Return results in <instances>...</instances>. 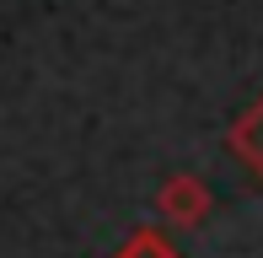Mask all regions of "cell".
Here are the masks:
<instances>
[{"mask_svg":"<svg viewBox=\"0 0 263 258\" xmlns=\"http://www.w3.org/2000/svg\"><path fill=\"white\" fill-rule=\"evenodd\" d=\"M156 210H161V220H166V226L194 231L199 220H204L210 210H215V194L194 178V172H172V178H166L161 189H156Z\"/></svg>","mask_w":263,"mask_h":258,"instance_id":"cell-1","label":"cell"},{"mask_svg":"<svg viewBox=\"0 0 263 258\" xmlns=\"http://www.w3.org/2000/svg\"><path fill=\"white\" fill-rule=\"evenodd\" d=\"M113 258H183L172 248V242H166V231H156V226H140L135 237L124 242V248H118Z\"/></svg>","mask_w":263,"mask_h":258,"instance_id":"cell-3","label":"cell"},{"mask_svg":"<svg viewBox=\"0 0 263 258\" xmlns=\"http://www.w3.org/2000/svg\"><path fill=\"white\" fill-rule=\"evenodd\" d=\"M226 145H231V156L242 161L247 172L263 183V97L253 102V108L242 113V119L231 124V135H226Z\"/></svg>","mask_w":263,"mask_h":258,"instance_id":"cell-2","label":"cell"}]
</instances>
